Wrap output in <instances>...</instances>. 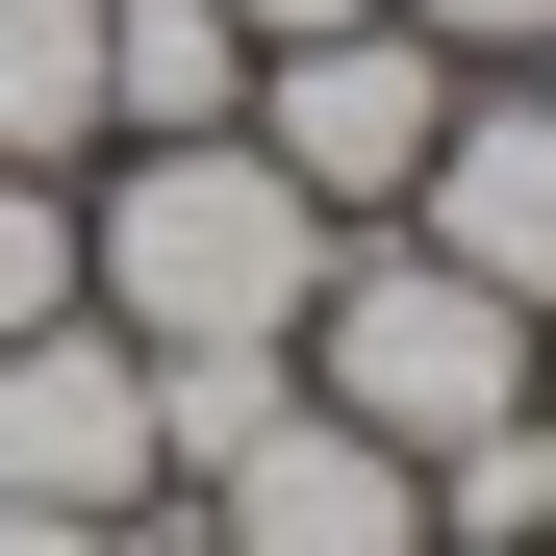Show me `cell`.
<instances>
[{
	"instance_id": "9c48e42d",
	"label": "cell",
	"mask_w": 556,
	"mask_h": 556,
	"mask_svg": "<svg viewBox=\"0 0 556 556\" xmlns=\"http://www.w3.org/2000/svg\"><path fill=\"white\" fill-rule=\"evenodd\" d=\"M380 26H430L455 76H481V51H531V26H556V0H380Z\"/></svg>"
},
{
	"instance_id": "ba28073f",
	"label": "cell",
	"mask_w": 556,
	"mask_h": 556,
	"mask_svg": "<svg viewBox=\"0 0 556 556\" xmlns=\"http://www.w3.org/2000/svg\"><path fill=\"white\" fill-rule=\"evenodd\" d=\"M76 329V177H0V354Z\"/></svg>"
},
{
	"instance_id": "8992f818",
	"label": "cell",
	"mask_w": 556,
	"mask_h": 556,
	"mask_svg": "<svg viewBox=\"0 0 556 556\" xmlns=\"http://www.w3.org/2000/svg\"><path fill=\"white\" fill-rule=\"evenodd\" d=\"M177 127H253V26L228 0H102V152H177Z\"/></svg>"
},
{
	"instance_id": "277c9868",
	"label": "cell",
	"mask_w": 556,
	"mask_h": 556,
	"mask_svg": "<svg viewBox=\"0 0 556 556\" xmlns=\"http://www.w3.org/2000/svg\"><path fill=\"white\" fill-rule=\"evenodd\" d=\"M152 481H177V430H152V354H127L102 304L0 354V506H76V531H152Z\"/></svg>"
},
{
	"instance_id": "7a4b0ae2",
	"label": "cell",
	"mask_w": 556,
	"mask_h": 556,
	"mask_svg": "<svg viewBox=\"0 0 556 556\" xmlns=\"http://www.w3.org/2000/svg\"><path fill=\"white\" fill-rule=\"evenodd\" d=\"M304 405H354L380 455H455V430H506V405H531V304H481L430 228H354V253H329V304H304Z\"/></svg>"
},
{
	"instance_id": "8fae6325",
	"label": "cell",
	"mask_w": 556,
	"mask_h": 556,
	"mask_svg": "<svg viewBox=\"0 0 556 556\" xmlns=\"http://www.w3.org/2000/svg\"><path fill=\"white\" fill-rule=\"evenodd\" d=\"M0 556H127V531H76V506H0Z\"/></svg>"
},
{
	"instance_id": "5b68a950",
	"label": "cell",
	"mask_w": 556,
	"mask_h": 556,
	"mask_svg": "<svg viewBox=\"0 0 556 556\" xmlns=\"http://www.w3.org/2000/svg\"><path fill=\"white\" fill-rule=\"evenodd\" d=\"M405 228H430L455 278H481V304H531V329H556V102H531V76L430 127V177H405Z\"/></svg>"
},
{
	"instance_id": "6da1fadb",
	"label": "cell",
	"mask_w": 556,
	"mask_h": 556,
	"mask_svg": "<svg viewBox=\"0 0 556 556\" xmlns=\"http://www.w3.org/2000/svg\"><path fill=\"white\" fill-rule=\"evenodd\" d=\"M329 253L354 228L253 127H177V152H102V177H76V304H102L127 354H304Z\"/></svg>"
},
{
	"instance_id": "52a82bcc",
	"label": "cell",
	"mask_w": 556,
	"mask_h": 556,
	"mask_svg": "<svg viewBox=\"0 0 556 556\" xmlns=\"http://www.w3.org/2000/svg\"><path fill=\"white\" fill-rule=\"evenodd\" d=\"M0 177H102V0H0Z\"/></svg>"
},
{
	"instance_id": "30bf717a",
	"label": "cell",
	"mask_w": 556,
	"mask_h": 556,
	"mask_svg": "<svg viewBox=\"0 0 556 556\" xmlns=\"http://www.w3.org/2000/svg\"><path fill=\"white\" fill-rule=\"evenodd\" d=\"M228 26H253V51H304V26H380V0H228Z\"/></svg>"
},
{
	"instance_id": "5bb4252c",
	"label": "cell",
	"mask_w": 556,
	"mask_h": 556,
	"mask_svg": "<svg viewBox=\"0 0 556 556\" xmlns=\"http://www.w3.org/2000/svg\"><path fill=\"white\" fill-rule=\"evenodd\" d=\"M127 556H228V531H127Z\"/></svg>"
},
{
	"instance_id": "4fadbf2b",
	"label": "cell",
	"mask_w": 556,
	"mask_h": 556,
	"mask_svg": "<svg viewBox=\"0 0 556 556\" xmlns=\"http://www.w3.org/2000/svg\"><path fill=\"white\" fill-rule=\"evenodd\" d=\"M531 430H556V329H531Z\"/></svg>"
},
{
	"instance_id": "7c38bea8",
	"label": "cell",
	"mask_w": 556,
	"mask_h": 556,
	"mask_svg": "<svg viewBox=\"0 0 556 556\" xmlns=\"http://www.w3.org/2000/svg\"><path fill=\"white\" fill-rule=\"evenodd\" d=\"M506 76H531V102H556V26H531V51H506Z\"/></svg>"
},
{
	"instance_id": "3957f363",
	"label": "cell",
	"mask_w": 556,
	"mask_h": 556,
	"mask_svg": "<svg viewBox=\"0 0 556 556\" xmlns=\"http://www.w3.org/2000/svg\"><path fill=\"white\" fill-rule=\"evenodd\" d=\"M481 102L430 26H304V51H253V152L304 177L329 228H405V177H430V127Z\"/></svg>"
}]
</instances>
